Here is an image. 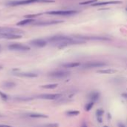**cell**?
<instances>
[{"label":"cell","mask_w":127,"mask_h":127,"mask_svg":"<svg viewBox=\"0 0 127 127\" xmlns=\"http://www.w3.org/2000/svg\"><path fill=\"white\" fill-rule=\"evenodd\" d=\"M15 86H16V83L12 81H6V82H4L2 84V87L4 89H13Z\"/></svg>","instance_id":"obj_17"},{"label":"cell","mask_w":127,"mask_h":127,"mask_svg":"<svg viewBox=\"0 0 127 127\" xmlns=\"http://www.w3.org/2000/svg\"><path fill=\"white\" fill-rule=\"evenodd\" d=\"M126 10H127V8H126Z\"/></svg>","instance_id":"obj_32"},{"label":"cell","mask_w":127,"mask_h":127,"mask_svg":"<svg viewBox=\"0 0 127 127\" xmlns=\"http://www.w3.org/2000/svg\"><path fill=\"white\" fill-rule=\"evenodd\" d=\"M66 115L69 117H73V116H77L80 115V112L77 110H70L66 112Z\"/></svg>","instance_id":"obj_21"},{"label":"cell","mask_w":127,"mask_h":127,"mask_svg":"<svg viewBox=\"0 0 127 127\" xmlns=\"http://www.w3.org/2000/svg\"><path fill=\"white\" fill-rule=\"evenodd\" d=\"M35 22V20L33 19H25L22 21H20L19 22L17 23L18 26H24V25H30Z\"/></svg>","instance_id":"obj_16"},{"label":"cell","mask_w":127,"mask_h":127,"mask_svg":"<svg viewBox=\"0 0 127 127\" xmlns=\"http://www.w3.org/2000/svg\"><path fill=\"white\" fill-rule=\"evenodd\" d=\"M58 86V84L57 83H51V84H47V85H43L41 87L42 89H54L55 88H57Z\"/></svg>","instance_id":"obj_20"},{"label":"cell","mask_w":127,"mask_h":127,"mask_svg":"<svg viewBox=\"0 0 127 127\" xmlns=\"http://www.w3.org/2000/svg\"><path fill=\"white\" fill-rule=\"evenodd\" d=\"M13 74L15 76H18V77H31V78H33V77H37L36 74L31 73V72H22V73L16 72V73H13Z\"/></svg>","instance_id":"obj_12"},{"label":"cell","mask_w":127,"mask_h":127,"mask_svg":"<svg viewBox=\"0 0 127 127\" xmlns=\"http://www.w3.org/2000/svg\"><path fill=\"white\" fill-rule=\"evenodd\" d=\"M78 11L74 10H51L48 11L45 13L49 15H56V16H71L77 13Z\"/></svg>","instance_id":"obj_4"},{"label":"cell","mask_w":127,"mask_h":127,"mask_svg":"<svg viewBox=\"0 0 127 127\" xmlns=\"http://www.w3.org/2000/svg\"><path fill=\"white\" fill-rule=\"evenodd\" d=\"M1 69H2V66H1V65H0V70H1Z\"/></svg>","instance_id":"obj_30"},{"label":"cell","mask_w":127,"mask_h":127,"mask_svg":"<svg viewBox=\"0 0 127 127\" xmlns=\"http://www.w3.org/2000/svg\"><path fill=\"white\" fill-rule=\"evenodd\" d=\"M100 96V94L99 92H97V91H93V92H90L89 94L88 97L91 100V101L95 102L97 100H99Z\"/></svg>","instance_id":"obj_13"},{"label":"cell","mask_w":127,"mask_h":127,"mask_svg":"<svg viewBox=\"0 0 127 127\" xmlns=\"http://www.w3.org/2000/svg\"><path fill=\"white\" fill-rule=\"evenodd\" d=\"M8 48L12 51H29L30 47L20 44V43H13L11 44L8 46Z\"/></svg>","instance_id":"obj_7"},{"label":"cell","mask_w":127,"mask_h":127,"mask_svg":"<svg viewBox=\"0 0 127 127\" xmlns=\"http://www.w3.org/2000/svg\"><path fill=\"white\" fill-rule=\"evenodd\" d=\"M106 127V126H105V127Z\"/></svg>","instance_id":"obj_31"},{"label":"cell","mask_w":127,"mask_h":127,"mask_svg":"<svg viewBox=\"0 0 127 127\" xmlns=\"http://www.w3.org/2000/svg\"><path fill=\"white\" fill-rule=\"evenodd\" d=\"M70 75V72L64 70H57L54 71L52 72H50L48 74V76L52 78H56V79H63Z\"/></svg>","instance_id":"obj_6"},{"label":"cell","mask_w":127,"mask_h":127,"mask_svg":"<svg viewBox=\"0 0 127 127\" xmlns=\"http://www.w3.org/2000/svg\"><path fill=\"white\" fill-rule=\"evenodd\" d=\"M104 114V111L102 109H98L96 111V117H97V121L101 124L103 122V115Z\"/></svg>","instance_id":"obj_15"},{"label":"cell","mask_w":127,"mask_h":127,"mask_svg":"<svg viewBox=\"0 0 127 127\" xmlns=\"http://www.w3.org/2000/svg\"><path fill=\"white\" fill-rule=\"evenodd\" d=\"M80 65V63L78 62H71V63H64L62 65V66L63 68H77L78 66Z\"/></svg>","instance_id":"obj_14"},{"label":"cell","mask_w":127,"mask_h":127,"mask_svg":"<svg viewBox=\"0 0 127 127\" xmlns=\"http://www.w3.org/2000/svg\"><path fill=\"white\" fill-rule=\"evenodd\" d=\"M118 127H127L123 123H121V122H119L118 124Z\"/></svg>","instance_id":"obj_26"},{"label":"cell","mask_w":127,"mask_h":127,"mask_svg":"<svg viewBox=\"0 0 127 127\" xmlns=\"http://www.w3.org/2000/svg\"><path fill=\"white\" fill-rule=\"evenodd\" d=\"M97 0H87V1H82V2H80V4H86V5H87V4H93L94 3H95V2H97Z\"/></svg>","instance_id":"obj_23"},{"label":"cell","mask_w":127,"mask_h":127,"mask_svg":"<svg viewBox=\"0 0 127 127\" xmlns=\"http://www.w3.org/2000/svg\"><path fill=\"white\" fill-rule=\"evenodd\" d=\"M41 127H59V124H44Z\"/></svg>","instance_id":"obj_24"},{"label":"cell","mask_w":127,"mask_h":127,"mask_svg":"<svg viewBox=\"0 0 127 127\" xmlns=\"http://www.w3.org/2000/svg\"><path fill=\"white\" fill-rule=\"evenodd\" d=\"M74 37L77 39L80 40H95V41H108L110 40L109 37L103 36H83V35H74Z\"/></svg>","instance_id":"obj_2"},{"label":"cell","mask_w":127,"mask_h":127,"mask_svg":"<svg viewBox=\"0 0 127 127\" xmlns=\"http://www.w3.org/2000/svg\"><path fill=\"white\" fill-rule=\"evenodd\" d=\"M122 97H123L125 100H127V93H124V94H122Z\"/></svg>","instance_id":"obj_28"},{"label":"cell","mask_w":127,"mask_h":127,"mask_svg":"<svg viewBox=\"0 0 127 127\" xmlns=\"http://www.w3.org/2000/svg\"><path fill=\"white\" fill-rule=\"evenodd\" d=\"M98 73H100V74H113V73H115L116 71L114 70V69H112V68H107V69H103V70H99L97 71Z\"/></svg>","instance_id":"obj_19"},{"label":"cell","mask_w":127,"mask_h":127,"mask_svg":"<svg viewBox=\"0 0 127 127\" xmlns=\"http://www.w3.org/2000/svg\"><path fill=\"white\" fill-rule=\"evenodd\" d=\"M48 42L45 39H36L33 40H31L30 42V44L34 47H37V48H43L47 45Z\"/></svg>","instance_id":"obj_9"},{"label":"cell","mask_w":127,"mask_h":127,"mask_svg":"<svg viewBox=\"0 0 127 127\" xmlns=\"http://www.w3.org/2000/svg\"><path fill=\"white\" fill-rule=\"evenodd\" d=\"M108 64L105 62L102 61H92L88 62L83 64V68L86 69H90V68H103L106 66Z\"/></svg>","instance_id":"obj_5"},{"label":"cell","mask_w":127,"mask_h":127,"mask_svg":"<svg viewBox=\"0 0 127 127\" xmlns=\"http://www.w3.org/2000/svg\"><path fill=\"white\" fill-rule=\"evenodd\" d=\"M63 22V21L61 20H48V21H43V22H34L33 25L36 26H48L52 25H57Z\"/></svg>","instance_id":"obj_10"},{"label":"cell","mask_w":127,"mask_h":127,"mask_svg":"<svg viewBox=\"0 0 127 127\" xmlns=\"http://www.w3.org/2000/svg\"><path fill=\"white\" fill-rule=\"evenodd\" d=\"M38 98L39 99H43V100H57L59 98L62 97V95L61 94H42L39 95V96H37Z\"/></svg>","instance_id":"obj_8"},{"label":"cell","mask_w":127,"mask_h":127,"mask_svg":"<svg viewBox=\"0 0 127 127\" xmlns=\"http://www.w3.org/2000/svg\"><path fill=\"white\" fill-rule=\"evenodd\" d=\"M0 97H1V99H3V100H7V96L4 93H3V92H0Z\"/></svg>","instance_id":"obj_25"},{"label":"cell","mask_w":127,"mask_h":127,"mask_svg":"<svg viewBox=\"0 0 127 127\" xmlns=\"http://www.w3.org/2000/svg\"><path fill=\"white\" fill-rule=\"evenodd\" d=\"M81 127H88V125L86 122H83L81 124Z\"/></svg>","instance_id":"obj_27"},{"label":"cell","mask_w":127,"mask_h":127,"mask_svg":"<svg viewBox=\"0 0 127 127\" xmlns=\"http://www.w3.org/2000/svg\"><path fill=\"white\" fill-rule=\"evenodd\" d=\"M0 127H11L10 126H8V125H1L0 124Z\"/></svg>","instance_id":"obj_29"},{"label":"cell","mask_w":127,"mask_h":127,"mask_svg":"<svg viewBox=\"0 0 127 127\" xmlns=\"http://www.w3.org/2000/svg\"><path fill=\"white\" fill-rule=\"evenodd\" d=\"M54 2V0H16L10 1L7 3L9 6H20V5H27L33 3H51Z\"/></svg>","instance_id":"obj_1"},{"label":"cell","mask_w":127,"mask_h":127,"mask_svg":"<svg viewBox=\"0 0 127 127\" xmlns=\"http://www.w3.org/2000/svg\"><path fill=\"white\" fill-rule=\"evenodd\" d=\"M122 3L120 1H97L92 4V6H103V5H108V4H121Z\"/></svg>","instance_id":"obj_11"},{"label":"cell","mask_w":127,"mask_h":127,"mask_svg":"<svg viewBox=\"0 0 127 127\" xmlns=\"http://www.w3.org/2000/svg\"><path fill=\"white\" fill-rule=\"evenodd\" d=\"M28 116L32 118H48L47 115H42V114H39V113H32V114H30Z\"/></svg>","instance_id":"obj_18"},{"label":"cell","mask_w":127,"mask_h":127,"mask_svg":"<svg viewBox=\"0 0 127 127\" xmlns=\"http://www.w3.org/2000/svg\"><path fill=\"white\" fill-rule=\"evenodd\" d=\"M94 105H95V102L91 101V102L88 103L85 106V111H86V112H89V111L93 108Z\"/></svg>","instance_id":"obj_22"},{"label":"cell","mask_w":127,"mask_h":127,"mask_svg":"<svg viewBox=\"0 0 127 127\" xmlns=\"http://www.w3.org/2000/svg\"><path fill=\"white\" fill-rule=\"evenodd\" d=\"M25 32L20 29L9 28V27H2L0 26V35H10V34H18L21 35Z\"/></svg>","instance_id":"obj_3"}]
</instances>
